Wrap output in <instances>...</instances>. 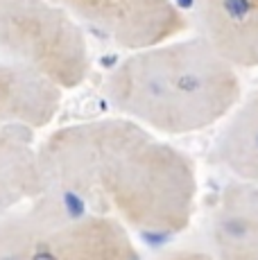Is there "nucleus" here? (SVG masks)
Returning <instances> with one entry per match:
<instances>
[{
	"mask_svg": "<svg viewBox=\"0 0 258 260\" xmlns=\"http://www.w3.org/2000/svg\"><path fill=\"white\" fill-rule=\"evenodd\" d=\"M50 190L93 202L125 229L175 236L197 202L192 161L129 118H95L54 129L39 145Z\"/></svg>",
	"mask_w": 258,
	"mask_h": 260,
	"instance_id": "obj_1",
	"label": "nucleus"
},
{
	"mask_svg": "<svg viewBox=\"0 0 258 260\" xmlns=\"http://www.w3.org/2000/svg\"><path fill=\"white\" fill-rule=\"evenodd\" d=\"M104 95L120 116L150 132L183 136L229 118L242 82L238 68L195 34L132 50L107 75Z\"/></svg>",
	"mask_w": 258,
	"mask_h": 260,
	"instance_id": "obj_2",
	"label": "nucleus"
},
{
	"mask_svg": "<svg viewBox=\"0 0 258 260\" xmlns=\"http://www.w3.org/2000/svg\"><path fill=\"white\" fill-rule=\"evenodd\" d=\"M0 260H136V247L111 215L39 204L0 217Z\"/></svg>",
	"mask_w": 258,
	"mask_h": 260,
	"instance_id": "obj_3",
	"label": "nucleus"
},
{
	"mask_svg": "<svg viewBox=\"0 0 258 260\" xmlns=\"http://www.w3.org/2000/svg\"><path fill=\"white\" fill-rule=\"evenodd\" d=\"M0 50L61 91L82 86L91 71L82 27L54 0H0Z\"/></svg>",
	"mask_w": 258,
	"mask_h": 260,
	"instance_id": "obj_4",
	"label": "nucleus"
},
{
	"mask_svg": "<svg viewBox=\"0 0 258 260\" xmlns=\"http://www.w3.org/2000/svg\"><path fill=\"white\" fill-rule=\"evenodd\" d=\"M122 50H141L170 41L188 27L177 0H54Z\"/></svg>",
	"mask_w": 258,
	"mask_h": 260,
	"instance_id": "obj_5",
	"label": "nucleus"
},
{
	"mask_svg": "<svg viewBox=\"0 0 258 260\" xmlns=\"http://www.w3.org/2000/svg\"><path fill=\"white\" fill-rule=\"evenodd\" d=\"M197 37L238 71L258 68V0H177Z\"/></svg>",
	"mask_w": 258,
	"mask_h": 260,
	"instance_id": "obj_6",
	"label": "nucleus"
},
{
	"mask_svg": "<svg viewBox=\"0 0 258 260\" xmlns=\"http://www.w3.org/2000/svg\"><path fill=\"white\" fill-rule=\"evenodd\" d=\"M215 260H258V183H229L220 192L208 222Z\"/></svg>",
	"mask_w": 258,
	"mask_h": 260,
	"instance_id": "obj_7",
	"label": "nucleus"
},
{
	"mask_svg": "<svg viewBox=\"0 0 258 260\" xmlns=\"http://www.w3.org/2000/svg\"><path fill=\"white\" fill-rule=\"evenodd\" d=\"M50 192L34 129L0 127V215Z\"/></svg>",
	"mask_w": 258,
	"mask_h": 260,
	"instance_id": "obj_8",
	"label": "nucleus"
},
{
	"mask_svg": "<svg viewBox=\"0 0 258 260\" xmlns=\"http://www.w3.org/2000/svg\"><path fill=\"white\" fill-rule=\"evenodd\" d=\"M61 88L14 61H0V127L43 129L61 107Z\"/></svg>",
	"mask_w": 258,
	"mask_h": 260,
	"instance_id": "obj_9",
	"label": "nucleus"
},
{
	"mask_svg": "<svg viewBox=\"0 0 258 260\" xmlns=\"http://www.w3.org/2000/svg\"><path fill=\"white\" fill-rule=\"evenodd\" d=\"M213 158L238 179L258 183V91L227 118L213 147Z\"/></svg>",
	"mask_w": 258,
	"mask_h": 260,
	"instance_id": "obj_10",
	"label": "nucleus"
},
{
	"mask_svg": "<svg viewBox=\"0 0 258 260\" xmlns=\"http://www.w3.org/2000/svg\"><path fill=\"white\" fill-rule=\"evenodd\" d=\"M161 260H215L208 251H177Z\"/></svg>",
	"mask_w": 258,
	"mask_h": 260,
	"instance_id": "obj_11",
	"label": "nucleus"
}]
</instances>
